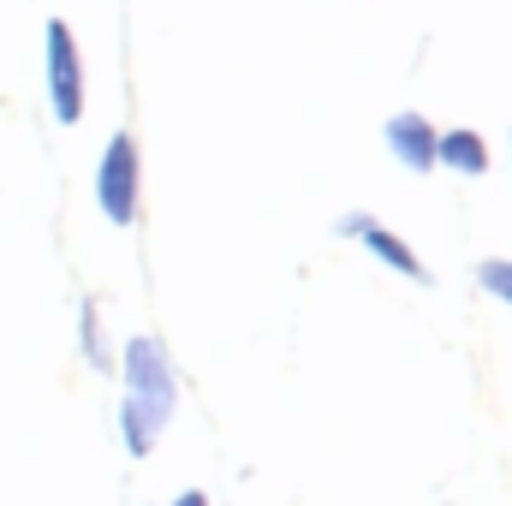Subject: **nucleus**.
<instances>
[{
  "mask_svg": "<svg viewBox=\"0 0 512 506\" xmlns=\"http://www.w3.org/2000/svg\"><path fill=\"white\" fill-rule=\"evenodd\" d=\"M167 417H173V364H167V346L149 340V334H137L126 346V405H120L131 453H149L155 435L167 429Z\"/></svg>",
  "mask_w": 512,
  "mask_h": 506,
  "instance_id": "1",
  "label": "nucleus"
},
{
  "mask_svg": "<svg viewBox=\"0 0 512 506\" xmlns=\"http://www.w3.org/2000/svg\"><path fill=\"white\" fill-rule=\"evenodd\" d=\"M48 108L60 126H78V114H84V66H78L72 30L60 18L48 24Z\"/></svg>",
  "mask_w": 512,
  "mask_h": 506,
  "instance_id": "2",
  "label": "nucleus"
},
{
  "mask_svg": "<svg viewBox=\"0 0 512 506\" xmlns=\"http://www.w3.org/2000/svg\"><path fill=\"white\" fill-rule=\"evenodd\" d=\"M96 203H102V215H108L114 227H131V215H137V143H131L126 131H120V137L108 143V155H102Z\"/></svg>",
  "mask_w": 512,
  "mask_h": 506,
  "instance_id": "3",
  "label": "nucleus"
},
{
  "mask_svg": "<svg viewBox=\"0 0 512 506\" xmlns=\"http://www.w3.org/2000/svg\"><path fill=\"white\" fill-rule=\"evenodd\" d=\"M340 233H346V239H364V245H370V251L382 256L387 268H399L405 280H417V286H429V268L417 262V251H411L405 239H393L387 227H376V215H346V221H340Z\"/></svg>",
  "mask_w": 512,
  "mask_h": 506,
  "instance_id": "4",
  "label": "nucleus"
},
{
  "mask_svg": "<svg viewBox=\"0 0 512 506\" xmlns=\"http://www.w3.org/2000/svg\"><path fill=\"white\" fill-rule=\"evenodd\" d=\"M435 137H441V131L429 126L423 114H393V120H387V149H393L411 173H429V167H435Z\"/></svg>",
  "mask_w": 512,
  "mask_h": 506,
  "instance_id": "5",
  "label": "nucleus"
},
{
  "mask_svg": "<svg viewBox=\"0 0 512 506\" xmlns=\"http://www.w3.org/2000/svg\"><path fill=\"white\" fill-rule=\"evenodd\" d=\"M435 161H447L453 173H483L489 167V143L477 131H447V137H435Z\"/></svg>",
  "mask_w": 512,
  "mask_h": 506,
  "instance_id": "6",
  "label": "nucleus"
},
{
  "mask_svg": "<svg viewBox=\"0 0 512 506\" xmlns=\"http://www.w3.org/2000/svg\"><path fill=\"white\" fill-rule=\"evenodd\" d=\"M477 280H483V292H495V298H507L512 304V262H483Z\"/></svg>",
  "mask_w": 512,
  "mask_h": 506,
  "instance_id": "7",
  "label": "nucleus"
},
{
  "mask_svg": "<svg viewBox=\"0 0 512 506\" xmlns=\"http://www.w3.org/2000/svg\"><path fill=\"white\" fill-rule=\"evenodd\" d=\"M173 506H209V501H203L197 489H185V495H179V501H173Z\"/></svg>",
  "mask_w": 512,
  "mask_h": 506,
  "instance_id": "8",
  "label": "nucleus"
}]
</instances>
